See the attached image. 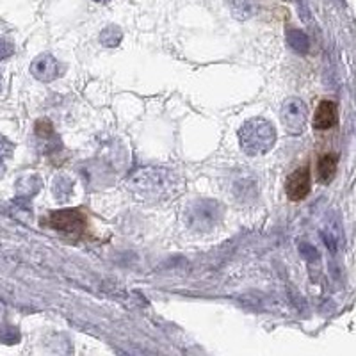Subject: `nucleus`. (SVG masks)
<instances>
[{
	"label": "nucleus",
	"mask_w": 356,
	"mask_h": 356,
	"mask_svg": "<svg viewBox=\"0 0 356 356\" xmlns=\"http://www.w3.org/2000/svg\"><path fill=\"white\" fill-rule=\"evenodd\" d=\"M230 5V11L237 18H249L255 13V4L253 0H226Z\"/></svg>",
	"instance_id": "14"
},
{
	"label": "nucleus",
	"mask_w": 356,
	"mask_h": 356,
	"mask_svg": "<svg viewBox=\"0 0 356 356\" xmlns=\"http://www.w3.org/2000/svg\"><path fill=\"white\" fill-rule=\"evenodd\" d=\"M34 131H36V135H38L39 140H50V137H54V125L50 120H38L34 125Z\"/></svg>",
	"instance_id": "16"
},
{
	"label": "nucleus",
	"mask_w": 356,
	"mask_h": 356,
	"mask_svg": "<svg viewBox=\"0 0 356 356\" xmlns=\"http://www.w3.org/2000/svg\"><path fill=\"white\" fill-rule=\"evenodd\" d=\"M241 150L246 155H264L276 143V131L265 118H252L239 129Z\"/></svg>",
	"instance_id": "1"
},
{
	"label": "nucleus",
	"mask_w": 356,
	"mask_h": 356,
	"mask_svg": "<svg viewBox=\"0 0 356 356\" xmlns=\"http://www.w3.org/2000/svg\"><path fill=\"white\" fill-rule=\"evenodd\" d=\"M310 168L309 166H301L296 171L289 175L285 182V192L291 201H303L310 192Z\"/></svg>",
	"instance_id": "6"
},
{
	"label": "nucleus",
	"mask_w": 356,
	"mask_h": 356,
	"mask_svg": "<svg viewBox=\"0 0 356 356\" xmlns=\"http://www.w3.org/2000/svg\"><path fill=\"white\" fill-rule=\"evenodd\" d=\"M312 125L315 131H330L337 125V105L331 100H322L315 109Z\"/></svg>",
	"instance_id": "8"
},
{
	"label": "nucleus",
	"mask_w": 356,
	"mask_h": 356,
	"mask_svg": "<svg viewBox=\"0 0 356 356\" xmlns=\"http://www.w3.org/2000/svg\"><path fill=\"white\" fill-rule=\"evenodd\" d=\"M223 217V205L214 200H198L187 209L186 221L192 230L209 232L219 225Z\"/></svg>",
	"instance_id": "3"
},
{
	"label": "nucleus",
	"mask_w": 356,
	"mask_h": 356,
	"mask_svg": "<svg viewBox=\"0 0 356 356\" xmlns=\"http://www.w3.org/2000/svg\"><path fill=\"white\" fill-rule=\"evenodd\" d=\"M95 2H98V4H104V2H109V0H95Z\"/></svg>",
	"instance_id": "19"
},
{
	"label": "nucleus",
	"mask_w": 356,
	"mask_h": 356,
	"mask_svg": "<svg viewBox=\"0 0 356 356\" xmlns=\"http://www.w3.org/2000/svg\"><path fill=\"white\" fill-rule=\"evenodd\" d=\"M47 225L50 228L63 234L80 235L87 226L86 214L80 209H65V210H54L50 212L47 219Z\"/></svg>",
	"instance_id": "4"
},
{
	"label": "nucleus",
	"mask_w": 356,
	"mask_h": 356,
	"mask_svg": "<svg viewBox=\"0 0 356 356\" xmlns=\"http://www.w3.org/2000/svg\"><path fill=\"white\" fill-rule=\"evenodd\" d=\"M337 166H339V159L335 153H324L319 157L318 161V180L321 183H330L333 180L335 173H337Z\"/></svg>",
	"instance_id": "9"
},
{
	"label": "nucleus",
	"mask_w": 356,
	"mask_h": 356,
	"mask_svg": "<svg viewBox=\"0 0 356 356\" xmlns=\"http://www.w3.org/2000/svg\"><path fill=\"white\" fill-rule=\"evenodd\" d=\"M122 39H123V32L122 29L116 25L105 27L104 31L100 32V43L107 48L118 47V45L122 43Z\"/></svg>",
	"instance_id": "13"
},
{
	"label": "nucleus",
	"mask_w": 356,
	"mask_h": 356,
	"mask_svg": "<svg viewBox=\"0 0 356 356\" xmlns=\"http://www.w3.org/2000/svg\"><path fill=\"white\" fill-rule=\"evenodd\" d=\"M131 183L137 192H141L146 198H159L164 196L166 189L175 186L173 175L168 170H159V168H144L137 170V173L132 177Z\"/></svg>",
	"instance_id": "2"
},
{
	"label": "nucleus",
	"mask_w": 356,
	"mask_h": 356,
	"mask_svg": "<svg viewBox=\"0 0 356 356\" xmlns=\"http://www.w3.org/2000/svg\"><path fill=\"white\" fill-rule=\"evenodd\" d=\"M22 335H20V330L16 326H0V342L8 344V346H13V344L20 342Z\"/></svg>",
	"instance_id": "15"
},
{
	"label": "nucleus",
	"mask_w": 356,
	"mask_h": 356,
	"mask_svg": "<svg viewBox=\"0 0 356 356\" xmlns=\"http://www.w3.org/2000/svg\"><path fill=\"white\" fill-rule=\"evenodd\" d=\"M0 80H2V74H0Z\"/></svg>",
	"instance_id": "20"
},
{
	"label": "nucleus",
	"mask_w": 356,
	"mask_h": 356,
	"mask_svg": "<svg viewBox=\"0 0 356 356\" xmlns=\"http://www.w3.org/2000/svg\"><path fill=\"white\" fill-rule=\"evenodd\" d=\"M13 52H14L13 43H9V41H5V39H0V61L13 56Z\"/></svg>",
	"instance_id": "18"
},
{
	"label": "nucleus",
	"mask_w": 356,
	"mask_h": 356,
	"mask_svg": "<svg viewBox=\"0 0 356 356\" xmlns=\"http://www.w3.org/2000/svg\"><path fill=\"white\" fill-rule=\"evenodd\" d=\"M52 191L57 200L66 201L71 194H74V182H71L68 177H63L61 175V177H57L56 180H54Z\"/></svg>",
	"instance_id": "12"
},
{
	"label": "nucleus",
	"mask_w": 356,
	"mask_h": 356,
	"mask_svg": "<svg viewBox=\"0 0 356 356\" xmlns=\"http://www.w3.org/2000/svg\"><path fill=\"white\" fill-rule=\"evenodd\" d=\"M31 74L39 82H52L61 75V65L50 54H41L32 61Z\"/></svg>",
	"instance_id": "7"
},
{
	"label": "nucleus",
	"mask_w": 356,
	"mask_h": 356,
	"mask_svg": "<svg viewBox=\"0 0 356 356\" xmlns=\"http://www.w3.org/2000/svg\"><path fill=\"white\" fill-rule=\"evenodd\" d=\"M41 189V180L36 175L23 177L16 182V191L20 198H32Z\"/></svg>",
	"instance_id": "10"
},
{
	"label": "nucleus",
	"mask_w": 356,
	"mask_h": 356,
	"mask_svg": "<svg viewBox=\"0 0 356 356\" xmlns=\"http://www.w3.org/2000/svg\"><path fill=\"white\" fill-rule=\"evenodd\" d=\"M287 43L292 50L300 54L309 52V38L303 31H298V29H289L287 31Z\"/></svg>",
	"instance_id": "11"
},
{
	"label": "nucleus",
	"mask_w": 356,
	"mask_h": 356,
	"mask_svg": "<svg viewBox=\"0 0 356 356\" xmlns=\"http://www.w3.org/2000/svg\"><path fill=\"white\" fill-rule=\"evenodd\" d=\"M13 152H14V143H11L5 135H0V162L9 159V157L13 155Z\"/></svg>",
	"instance_id": "17"
},
{
	"label": "nucleus",
	"mask_w": 356,
	"mask_h": 356,
	"mask_svg": "<svg viewBox=\"0 0 356 356\" xmlns=\"http://www.w3.org/2000/svg\"><path fill=\"white\" fill-rule=\"evenodd\" d=\"M280 118L285 126L287 134L300 135L307 125V107L300 98H287L280 111Z\"/></svg>",
	"instance_id": "5"
}]
</instances>
